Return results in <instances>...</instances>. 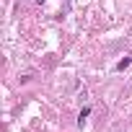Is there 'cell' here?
Masks as SVG:
<instances>
[{
  "mask_svg": "<svg viewBox=\"0 0 132 132\" xmlns=\"http://www.w3.org/2000/svg\"><path fill=\"white\" fill-rule=\"evenodd\" d=\"M36 3H44V0H36Z\"/></svg>",
  "mask_w": 132,
  "mask_h": 132,
  "instance_id": "3",
  "label": "cell"
},
{
  "mask_svg": "<svg viewBox=\"0 0 132 132\" xmlns=\"http://www.w3.org/2000/svg\"><path fill=\"white\" fill-rule=\"evenodd\" d=\"M129 62H132V57H124V60L117 65V70H124V68H129Z\"/></svg>",
  "mask_w": 132,
  "mask_h": 132,
  "instance_id": "1",
  "label": "cell"
},
{
  "mask_svg": "<svg viewBox=\"0 0 132 132\" xmlns=\"http://www.w3.org/2000/svg\"><path fill=\"white\" fill-rule=\"evenodd\" d=\"M88 114H91V109H83V111H80V117H78V124H83V122H86V117H88Z\"/></svg>",
  "mask_w": 132,
  "mask_h": 132,
  "instance_id": "2",
  "label": "cell"
}]
</instances>
